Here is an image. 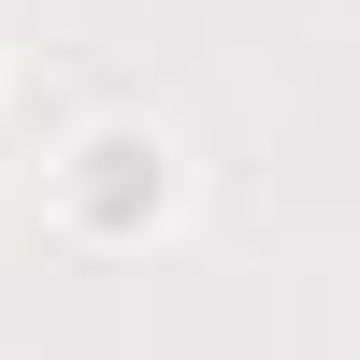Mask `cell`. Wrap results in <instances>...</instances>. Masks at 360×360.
Masks as SVG:
<instances>
[{"mask_svg": "<svg viewBox=\"0 0 360 360\" xmlns=\"http://www.w3.org/2000/svg\"><path fill=\"white\" fill-rule=\"evenodd\" d=\"M159 202V159L144 144H86V217H144Z\"/></svg>", "mask_w": 360, "mask_h": 360, "instance_id": "1", "label": "cell"}]
</instances>
